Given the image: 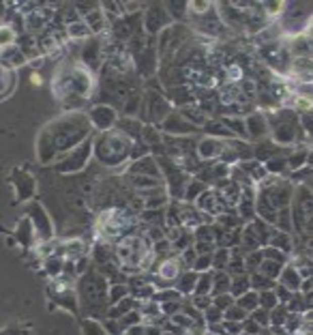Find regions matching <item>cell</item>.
I'll list each match as a JSON object with an SVG mask.
<instances>
[{
  "instance_id": "obj_1",
  "label": "cell",
  "mask_w": 313,
  "mask_h": 335,
  "mask_svg": "<svg viewBox=\"0 0 313 335\" xmlns=\"http://www.w3.org/2000/svg\"><path fill=\"white\" fill-rule=\"evenodd\" d=\"M279 284L288 288L290 292H298L300 284H302V277H300V273L294 267H285L281 271V275H279Z\"/></svg>"
},
{
  "instance_id": "obj_2",
  "label": "cell",
  "mask_w": 313,
  "mask_h": 335,
  "mask_svg": "<svg viewBox=\"0 0 313 335\" xmlns=\"http://www.w3.org/2000/svg\"><path fill=\"white\" fill-rule=\"evenodd\" d=\"M251 290V277H249V273H240V275H234L232 277V284H230V294L238 299L243 296L245 292Z\"/></svg>"
},
{
  "instance_id": "obj_3",
  "label": "cell",
  "mask_w": 313,
  "mask_h": 335,
  "mask_svg": "<svg viewBox=\"0 0 313 335\" xmlns=\"http://www.w3.org/2000/svg\"><path fill=\"white\" fill-rule=\"evenodd\" d=\"M230 284H232V275L226 271H217V277H212V294H226L230 292Z\"/></svg>"
},
{
  "instance_id": "obj_4",
  "label": "cell",
  "mask_w": 313,
  "mask_h": 335,
  "mask_svg": "<svg viewBox=\"0 0 313 335\" xmlns=\"http://www.w3.org/2000/svg\"><path fill=\"white\" fill-rule=\"evenodd\" d=\"M236 305L238 307H243V310L249 314V312H253V310H257L260 307V292H255V290H249V292H245L243 296H238L236 299Z\"/></svg>"
},
{
  "instance_id": "obj_5",
  "label": "cell",
  "mask_w": 313,
  "mask_h": 335,
  "mask_svg": "<svg viewBox=\"0 0 313 335\" xmlns=\"http://www.w3.org/2000/svg\"><path fill=\"white\" fill-rule=\"evenodd\" d=\"M281 271H283V265H281V262H275V260H268V258H264V262L260 265V273L266 275L268 279L279 277Z\"/></svg>"
},
{
  "instance_id": "obj_6",
  "label": "cell",
  "mask_w": 313,
  "mask_h": 335,
  "mask_svg": "<svg viewBox=\"0 0 313 335\" xmlns=\"http://www.w3.org/2000/svg\"><path fill=\"white\" fill-rule=\"evenodd\" d=\"M228 265H230V249L219 247L217 251H214V256H212V269L214 271H226Z\"/></svg>"
},
{
  "instance_id": "obj_7",
  "label": "cell",
  "mask_w": 313,
  "mask_h": 335,
  "mask_svg": "<svg viewBox=\"0 0 313 335\" xmlns=\"http://www.w3.org/2000/svg\"><path fill=\"white\" fill-rule=\"evenodd\" d=\"M198 271H187V273L181 277V292H195V286H198Z\"/></svg>"
},
{
  "instance_id": "obj_8",
  "label": "cell",
  "mask_w": 313,
  "mask_h": 335,
  "mask_svg": "<svg viewBox=\"0 0 313 335\" xmlns=\"http://www.w3.org/2000/svg\"><path fill=\"white\" fill-rule=\"evenodd\" d=\"M285 320H288V310H285V305L279 303L277 307L271 310V327H283Z\"/></svg>"
},
{
  "instance_id": "obj_9",
  "label": "cell",
  "mask_w": 313,
  "mask_h": 335,
  "mask_svg": "<svg viewBox=\"0 0 313 335\" xmlns=\"http://www.w3.org/2000/svg\"><path fill=\"white\" fill-rule=\"evenodd\" d=\"M223 320H232V322H243V320H247V312L243 310V307H238L236 303L232 305V307H228L226 312H223Z\"/></svg>"
},
{
  "instance_id": "obj_10",
  "label": "cell",
  "mask_w": 313,
  "mask_h": 335,
  "mask_svg": "<svg viewBox=\"0 0 313 335\" xmlns=\"http://www.w3.org/2000/svg\"><path fill=\"white\" fill-rule=\"evenodd\" d=\"M200 153H202V157H214V155H219L221 153V146H219V140H204L200 144Z\"/></svg>"
},
{
  "instance_id": "obj_11",
  "label": "cell",
  "mask_w": 313,
  "mask_h": 335,
  "mask_svg": "<svg viewBox=\"0 0 313 335\" xmlns=\"http://www.w3.org/2000/svg\"><path fill=\"white\" fill-rule=\"evenodd\" d=\"M178 265H181V260H165L163 265H161L159 273L163 275V277H167V279H172V277H176L178 273H181V269H178Z\"/></svg>"
},
{
  "instance_id": "obj_12",
  "label": "cell",
  "mask_w": 313,
  "mask_h": 335,
  "mask_svg": "<svg viewBox=\"0 0 313 335\" xmlns=\"http://www.w3.org/2000/svg\"><path fill=\"white\" fill-rule=\"evenodd\" d=\"M279 305V301H277V294H275V288L273 290H264L260 292V307H264V310L271 312L273 307Z\"/></svg>"
},
{
  "instance_id": "obj_13",
  "label": "cell",
  "mask_w": 313,
  "mask_h": 335,
  "mask_svg": "<svg viewBox=\"0 0 313 335\" xmlns=\"http://www.w3.org/2000/svg\"><path fill=\"white\" fill-rule=\"evenodd\" d=\"M234 303H236V299L232 296L230 292H226V294H217V296L212 299V305H214V307H219L221 312H226L228 307H232Z\"/></svg>"
},
{
  "instance_id": "obj_14",
  "label": "cell",
  "mask_w": 313,
  "mask_h": 335,
  "mask_svg": "<svg viewBox=\"0 0 313 335\" xmlns=\"http://www.w3.org/2000/svg\"><path fill=\"white\" fill-rule=\"evenodd\" d=\"M251 320H255L260 327H268L271 324V312L264 310V307H257V310L251 312Z\"/></svg>"
},
{
  "instance_id": "obj_15",
  "label": "cell",
  "mask_w": 313,
  "mask_h": 335,
  "mask_svg": "<svg viewBox=\"0 0 313 335\" xmlns=\"http://www.w3.org/2000/svg\"><path fill=\"white\" fill-rule=\"evenodd\" d=\"M212 292V275H202L195 286V294H208Z\"/></svg>"
},
{
  "instance_id": "obj_16",
  "label": "cell",
  "mask_w": 313,
  "mask_h": 335,
  "mask_svg": "<svg viewBox=\"0 0 313 335\" xmlns=\"http://www.w3.org/2000/svg\"><path fill=\"white\" fill-rule=\"evenodd\" d=\"M212 267V253H204V256H200L198 260L193 262V269L195 271H206Z\"/></svg>"
},
{
  "instance_id": "obj_17",
  "label": "cell",
  "mask_w": 313,
  "mask_h": 335,
  "mask_svg": "<svg viewBox=\"0 0 313 335\" xmlns=\"http://www.w3.org/2000/svg\"><path fill=\"white\" fill-rule=\"evenodd\" d=\"M193 305L198 307V310H204V312H206L208 307L212 305V296H210V294H198V296H195V301H193Z\"/></svg>"
},
{
  "instance_id": "obj_18",
  "label": "cell",
  "mask_w": 313,
  "mask_h": 335,
  "mask_svg": "<svg viewBox=\"0 0 313 335\" xmlns=\"http://www.w3.org/2000/svg\"><path fill=\"white\" fill-rule=\"evenodd\" d=\"M206 320H208V322H219V320H223V312L219 310V307L210 305L208 310H206Z\"/></svg>"
},
{
  "instance_id": "obj_19",
  "label": "cell",
  "mask_w": 313,
  "mask_h": 335,
  "mask_svg": "<svg viewBox=\"0 0 313 335\" xmlns=\"http://www.w3.org/2000/svg\"><path fill=\"white\" fill-rule=\"evenodd\" d=\"M13 30H9V28H0V45H7V43H11L13 41Z\"/></svg>"
},
{
  "instance_id": "obj_20",
  "label": "cell",
  "mask_w": 313,
  "mask_h": 335,
  "mask_svg": "<svg viewBox=\"0 0 313 335\" xmlns=\"http://www.w3.org/2000/svg\"><path fill=\"white\" fill-rule=\"evenodd\" d=\"M283 164H288V161H285V159H273L271 164H268V170H271V172H281Z\"/></svg>"
},
{
  "instance_id": "obj_21",
  "label": "cell",
  "mask_w": 313,
  "mask_h": 335,
  "mask_svg": "<svg viewBox=\"0 0 313 335\" xmlns=\"http://www.w3.org/2000/svg\"><path fill=\"white\" fill-rule=\"evenodd\" d=\"M305 320H307V322H313V310H307V312H305Z\"/></svg>"
},
{
  "instance_id": "obj_22",
  "label": "cell",
  "mask_w": 313,
  "mask_h": 335,
  "mask_svg": "<svg viewBox=\"0 0 313 335\" xmlns=\"http://www.w3.org/2000/svg\"><path fill=\"white\" fill-rule=\"evenodd\" d=\"M307 164H309V166H313V148H311V153L307 155Z\"/></svg>"
},
{
  "instance_id": "obj_23",
  "label": "cell",
  "mask_w": 313,
  "mask_h": 335,
  "mask_svg": "<svg viewBox=\"0 0 313 335\" xmlns=\"http://www.w3.org/2000/svg\"><path fill=\"white\" fill-rule=\"evenodd\" d=\"M240 335H251V333H240Z\"/></svg>"
}]
</instances>
